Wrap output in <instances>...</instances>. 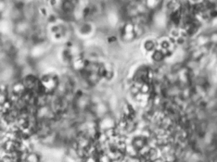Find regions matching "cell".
<instances>
[{"label": "cell", "instance_id": "cell-1", "mask_svg": "<svg viewBox=\"0 0 217 162\" xmlns=\"http://www.w3.org/2000/svg\"><path fill=\"white\" fill-rule=\"evenodd\" d=\"M164 58V54L163 52H161V51H155L153 54V58L155 60H161L162 58Z\"/></svg>", "mask_w": 217, "mask_h": 162}]
</instances>
